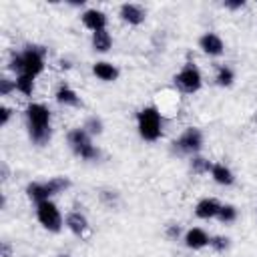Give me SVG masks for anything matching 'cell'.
<instances>
[{
	"label": "cell",
	"mask_w": 257,
	"mask_h": 257,
	"mask_svg": "<svg viewBox=\"0 0 257 257\" xmlns=\"http://www.w3.org/2000/svg\"><path fill=\"white\" fill-rule=\"evenodd\" d=\"M26 118H28L30 139L36 145H44L50 139V110L40 102H32L26 108Z\"/></svg>",
	"instance_id": "obj_1"
},
{
	"label": "cell",
	"mask_w": 257,
	"mask_h": 257,
	"mask_svg": "<svg viewBox=\"0 0 257 257\" xmlns=\"http://www.w3.org/2000/svg\"><path fill=\"white\" fill-rule=\"evenodd\" d=\"M10 68L18 74L36 78L44 70V50L40 46H28L22 54H16L10 62Z\"/></svg>",
	"instance_id": "obj_2"
},
{
	"label": "cell",
	"mask_w": 257,
	"mask_h": 257,
	"mask_svg": "<svg viewBox=\"0 0 257 257\" xmlns=\"http://www.w3.org/2000/svg\"><path fill=\"white\" fill-rule=\"evenodd\" d=\"M68 185H70L68 179H64V177H54V179H50V181H46V183H30V185L26 187V195H28L32 201L42 203V201H48L50 195H56V193L64 191Z\"/></svg>",
	"instance_id": "obj_3"
},
{
	"label": "cell",
	"mask_w": 257,
	"mask_h": 257,
	"mask_svg": "<svg viewBox=\"0 0 257 257\" xmlns=\"http://www.w3.org/2000/svg\"><path fill=\"white\" fill-rule=\"evenodd\" d=\"M139 133L145 141H157L163 133L161 128V112L155 106H147L139 112Z\"/></svg>",
	"instance_id": "obj_4"
},
{
	"label": "cell",
	"mask_w": 257,
	"mask_h": 257,
	"mask_svg": "<svg viewBox=\"0 0 257 257\" xmlns=\"http://www.w3.org/2000/svg\"><path fill=\"white\" fill-rule=\"evenodd\" d=\"M66 139H68V145L72 147V151H74L78 157H82V159H86V161L98 157V151H96L94 145L90 143V137H88V133H86L84 128H72Z\"/></svg>",
	"instance_id": "obj_5"
},
{
	"label": "cell",
	"mask_w": 257,
	"mask_h": 257,
	"mask_svg": "<svg viewBox=\"0 0 257 257\" xmlns=\"http://www.w3.org/2000/svg\"><path fill=\"white\" fill-rule=\"evenodd\" d=\"M36 217H38L40 225H42L44 229H48V231H54V233H56V231H60V227H62L60 211H58L56 205L50 203V201L38 203V207H36Z\"/></svg>",
	"instance_id": "obj_6"
},
{
	"label": "cell",
	"mask_w": 257,
	"mask_h": 257,
	"mask_svg": "<svg viewBox=\"0 0 257 257\" xmlns=\"http://www.w3.org/2000/svg\"><path fill=\"white\" fill-rule=\"evenodd\" d=\"M175 82L185 92H197L201 88V72L195 64H185L181 72L175 76Z\"/></svg>",
	"instance_id": "obj_7"
},
{
	"label": "cell",
	"mask_w": 257,
	"mask_h": 257,
	"mask_svg": "<svg viewBox=\"0 0 257 257\" xmlns=\"http://www.w3.org/2000/svg\"><path fill=\"white\" fill-rule=\"evenodd\" d=\"M203 145V135L199 128L195 126H189L177 141H175V147L181 151V153H197Z\"/></svg>",
	"instance_id": "obj_8"
},
{
	"label": "cell",
	"mask_w": 257,
	"mask_h": 257,
	"mask_svg": "<svg viewBox=\"0 0 257 257\" xmlns=\"http://www.w3.org/2000/svg\"><path fill=\"white\" fill-rule=\"evenodd\" d=\"M199 46H201V50H203L205 54H209V56H219V54H223V48H225L223 40H221L215 32L203 34V36L199 38Z\"/></svg>",
	"instance_id": "obj_9"
},
{
	"label": "cell",
	"mask_w": 257,
	"mask_h": 257,
	"mask_svg": "<svg viewBox=\"0 0 257 257\" xmlns=\"http://www.w3.org/2000/svg\"><path fill=\"white\" fill-rule=\"evenodd\" d=\"M82 24H84L86 28H90L92 32H98V30H104V26H106V16H104V12H100V10H96V8H90V10H86V12L82 14Z\"/></svg>",
	"instance_id": "obj_10"
},
{
	"label": "cell",
	"mask_w": 257,
	"mask_h": 257,
	"mask_svg": "<svg viewBox=\"0 0 257 257\" xmlns=\"http://www.w3.org/2000/svg\"><path fill=\"white\" fill-rule=\"evenodd\" d=\"M219 209H221V205L215 201V199H201L199 203H197V207H195V215L199 217V219H213V217H217L219 215Z\"/></svg>",
	"instance_id": "obj_11"
},
{
	"label": "cell",
	"mask_w": 257,
	"mask_h": 257,
	"mask_svg": "<svg viewBox=\"0 0 257 257\" xmlns=\"http://www.w3.org/2000/svg\"><path fill=\"white\" fill-rule=\"evenodd\" d=\"M185 243H187L189 249H203L205 245H209V235H207L203 229L193 227V229L187 231V235H185Z\"/></svg>",
	"instance_id": "obj_12"
},
{
	"label": "cell",
	"mask_w": 257,
	"mask_h": 257,
	"mask_svg": "<svg viewBox=\"0 0 257 257\" xmlns=\"http://www.w3.org/2000/svg\"><path fill=\"white\" fill-rule=\"evenodd\" d=\"M120 16L128 24H141L145 20V10L139 4H122L120 6Z\"/></svg>",
	"instance_id": "obj_13"
},
{
	"label": "cell",
	"mask_w": 257,
	"mask_h": 257,
	"mask_svg": "<svg viewBox=\"0 0 257 257\" xmlns=\"http://www.w3.org/2000/svg\"><path fill=\"white\" fill-rule=\"evenodd\" d=\"M66 227L74 233V235H84L86 233V229H88V223H86V217L84 215H80V213H68V217H66Z\"/></svg>",
	"instance_id": "obj_14"
},
{
	"label": "cell",
	"mask_w": 257,
	"mask_h": 257,
	"mask_svg": "<svg viewBox=\"0 0 257 257\" xmlns=\"http://www.w3.org/2000/svg\"><path fill=\"white\" fill-rule=\"evenodd\" d=\"M92 72H94V76H98V78L104 80V82H110V80H114V78L118 76L116 66H112L110 62H96V64L92 66Z\"/></svg>",
	"instance_id": "obj_15"
},
{
	"label": "cell",
	"mask_w": 257,
	"mask_h": 257,
	"mask_svg": "<svg viewBox=\"0 0 257 257\" xmlns=\"http://www.w3.org/2000/svg\"><path fill=\"white\" fill-rule=\"evenodd\" d=\"M211 177H213L219 185H231V183L235 181L233 173H231L225 165H221V163H217V165H213V167H211Z\"/></svg>",
	"instance_id": "obj_16"
},
{
	"label": "cell",
	"mask_w": 257,
	"mask_h": 257,
	"mask_svg": "<svg viewBox=\"0 0 257 257\" xmlns=\"http://www.w3.org/2000/svg\"><path fill=\"white\" fill-rule=\"evenodd\" d=\"M56 100L60 104H64V106H76L78 104V94L68 86H60L56 90Z\"/></svg>",
	"instance_id": "obj_17"
},
{
	"label": "cell",
	"mask_w": 257,
	"mask_h": 257,
	"mask_svg": "<svg viewBox=\"0 0 257 257\" xmlns=\"http://www.w3.org/2000/svg\"><path fill=\"white\" fill-rule=\"evenodd\" d=\"M110 34L106 30H98V32H92V46L98 50V52H106L110 48Z\"/></svg>",
	"instance_id": "obj_18"
},
{
	"label": "cell",
	"mask_w": 257,
	"mask_h": 257,
	"mask_svg": "<svg viewBox=\"0 0 257 257\" xmlns=\"http://www.w3.org/2000/svg\"><path fill=\"white\" fill-rule=\"evenodd\" d=\"M14 84H16V90L22 92L24 96H30L32 90H34V78L32 76H26V74H18L16 80H14Z\"/></svg>",
	"instance_id": "obj_19"
},
{
	"label": "cell",
	"mask_w": 257,
	"mask_h": 257,
	"mask_svg": "<svg viewBox=\"0 0 257 257\" xmlns=\"http://www.w3.org/2000/svg\"><path fill=\"white\" fill-rule=\"evenodd\" d=\"M217 217L221 219V223H233L237 219V209L233 205H221Z\"/></svg>",
	"instance_id": "obj_20"
},
{
	"label": "cell",
	"mask_w": 257,
	"mask_h": 257,
	"mask_svg": "<svg viewBox=\"0 0 257 257\" xmlns=\"http://www.w3.org/2000/svg\"><path fill=\"white\" fill-rule=\"evenodd\" d=\"M233 78H235V74H233V70H231L229 66H221V68L217 70V82H219L221 86H229V84L233 82Z\"/></svg>",
	"instance_id": "obj_21"
},
{
	"label": "cell",
	"mask_w": 257,
	"mask_h": 257,
	"mask_svg": "<svg viewBox=\"0 0 257 257\" xmlns=\"http://www.w3.org/2000/svg\"><path fill=\"white\" fill-rule=\"evenodd\" d=\"M211 167H213V165H211L207 159H201V157L193 159V163H191V169H193L195 173H209Z\"/></svg>",
	"instance_id": "obj_22"
},
{
	"label": "cell",
	"mask_w": 257,
	"mask_h": 257,
	"mask_svg": "<svg viewBox=\"0 0 257 257\" xmlns=\"http://www.w3.org/2000/svg\"><path fill=\"white\" fill-rule=\"evenodd\" d=\"M209 245H211L215 251H225L227 245H229V239H227V237H221V235H219V237H211V239H209Z\"/></svg>",
	"instance_id": "obj_23"
},
{
	"label": "cell",
	"mask_w": 257,
	"mask_h": 257,
	"mask_svg": "<svg viewBox=\"0 0 257 257\" xmlns=\"http://www.w3.org/2000/svg\"><path fill=\"white\" fill-rule=\"evenodd\" d=\"M86 133H100L102 131V124H100V120H96V118H88V122L82 126Z\"/></svg>",
	"instance_id": "obj_24"
},
{
	"label": "cell",
	"mask_w": 257,
	"mask_h": 257,
	"mask_svg": "<svg viewBox=\"0 0 257 257\" xmlns=\"http://www.w3.org/2000/svg\"><path fill=\"white\" fill-rule=\"evenodd\" d=\"M12 88H16V84H14V82H10V80H6V78H2V82H0V94H2V96H6Z\"/></svg>",
	"instance_id": "obj_25"
},
{
	"label": "cell",
	"mask_w": 257,
	"mask_h": 257,
	"mask_svg": "<svg viewBox=\"0 0 257 257\" xmlns=\"http://www.w3.org/2000/svg\"><path fill=\"white\" fill-rule=\"evenodd\" d=\"M10 114H12V110H10L8 106H2V108H0V124H2V126H6V124H8Z\"/></svg>",
	"instance_id": "obj_26"
},
{
	"label": "cell",
	"mask_w": 257,
	"mask_h": 257,
	"mask_svg": "<svg viewBox=\"0 0 257 257\" xmlns=\"http://www.w3.org/2000/svg\"><path fill=\"white\" fill-rule=\"evenodd\" d=\"M167 235H169V237H177V235H179V225H171V227L167 229Z\"/></svg>",
	"instance_id": "obj_27"
},
{
	"label": "cell",
	"mask_w": 257,
	"mask_h": 257,
	"mask_svg": "<svg viewBox=\"0 0 257 257\" xmlns=\"http://www.w3.org/2000/svg\"><path fill=\"white\" fill-rule=\"evenodd\" d=\"M243 4H245L243 0H239V2H227V6H229V8H241Z\"/></svg>",
	"instance_id": "obj_28"
},
{
	"label": "cell",
	"mask_w": 257,
	"mask_h": 257,
	"mask_svg": "<svg viewBox=\"0 0 257 257\" xmlns=\"http://www.w3.org/2000/svg\"><path fill=\"white\" fill-rule=\"evenodd\" d=\"M60 257H68V255H60Z\"/></svg>",
	"instance_id": "obj_29"
}]
</instances>
